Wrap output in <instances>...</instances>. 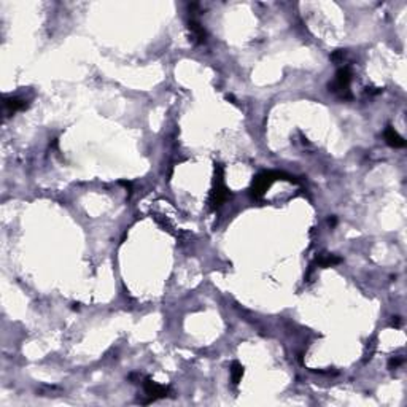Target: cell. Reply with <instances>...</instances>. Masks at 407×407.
<instances>
[{
    "mask_svg": "<svg viewBox=\"0 0 407 407\" xmlns=\"http://www.w3.org/2000/svg\"><path fill=\"white\" fill-rule=\"evenodd\" d=\"M275 180H290V182H296V180H293V177L286 175L285 172H274V170L261 172L259 175H256L252 182V188H250L252 196L253 198H261Z\"/></svg>",
    "mask_w": 407,
    "mask_h": 407,
    "instance_id": "6da1fadb",
    "label": "cell"
},
{
    "mask_svg": "<svg viewBox=\"0 0 407 407\" xmlns=\"http://www.w3.org/2000/svg\"><path fill=\"white\" fill-rule=\"evenodd\" d=\"M401 363H403V358H391V359H390V363H388V366H390L391 369H393V367H398Z\"/></svg>",
    "mask_w": 407,
    "mask_h": 407,
    "instance_id": "30bf717a",
    "label": "cell"
},
{
    "mask_svg": "<svg viewBox=\"0 0 407 407\" xmlns=\"http://www.w3.org/2000/svg\"><path fill=\"white\" fill-rule=\"evenodd\" d=\"M341 261L342 259L336 254H320V256H316V259H315L316 264L321 267H333V266L339 264Z\"/></svg>",
    "mask_w": 407,
    "mask_h": 407,
    "instance_id": "ba28073f",
    "label": "cell"
},
{
    "mask_svg": "<svg viewBox=\"0 0 407 407\" xmlns=\"http://www.w3.org/2000/svg\"><path fill=\"white\" fill-rule=\"evenodd\" d=\"M244 366L239 363V361H234V363L231 364V380L234 385H239L240 380H242L244 377Z\"/></svg>",
    "mask_w": 407,
    "mask_h": 407,
    "instance_id": "9c48e42d",
    "label": "cell"
},
{
    "mask_svg": "<svg viewBox=\"0 0 407 407\" xmlns=\"http://www.w3.org/2000/svg\"><path fill=\"white\" fill-rule=\"evenodd\" d=\"M188 29H190L191 37H193V40H194L196 43H204V42L207 40V32H205V29H204L196 19H191L190 22H188Z\"/></svg>",
    "mask_w": 407,
    "mask_h": 407,
    "instance_id": "8992f818",
    "label": "cell"
},
{
    "mask_svg": "<svg viewBox=\"0 0 407 407\" xmlns=\"http://www.w3.org/2000/svg\"><path fill=\"white\" fill-rule=\"evenodd\" d=\"M218 173H216V177H215V186H213V190L212 193H210V198H208V204H210V208L215 210L221 205V204L229 198V191H228V188L224 186L223 183V169H221V165H218Z\"/></svg>",
    "mask_w": 407,
    "mask_h": 407,
    "instance_id": "3957f363",
    "label": "cell"
},
{
    "mask_svg": "<svg viewBox=\"0 0 407 407\" xmlns=\"http://www.w3.org/2000/svg\"><path fill=\"white\" fill-rule=\"evenodd\" d=\"M383 137H385V142L388 145L393 148H404L406 147V140L398 134L395 127H391V126H387V129L383 131Z\"/></svg>",
    "mask_w": 407,
    "mask_h": 407,
    "instance_id": "5b68a950",
    "label": "cell"
},
{
    "mask_svg": "<svg viewBox=\"0 0 407 407\" xmlns=\"http://www.w3.org/2000/svg\"><path fill=\"white\" fill-rule=\"evenodd\" d=\"M393 326H399V323H401V318H399V316H393Z\"/></svg>",
    "mask_w": 407,
    "mask_h": 407,
    "instance_id": "8fae6325",
    "label": "cell"
},
{
    "mask_svg": "<svg viewBox=\"0 0 407 407\" xmlns=\"http://www.w3.org/2000/svg\"><path fill=\"white\" fill-rule=\"evenodd\" d=\"M3 107L8 115H13V113H16L19 110H24L27 107V102L22 99H18V97H5Z\"/></svg>",
    "mask_w": 407,
    "mask_h": 407,
    "instance_id": "52a82bcc",
    "label": "cell"
},
{
    "mask_svg": "<svg viewBox=\"0 0 407 407\" xmlns=\"http://www.w3.org/2000/svg\"><path fill=\"white\" fill-rule=\"evenodd\" d=\"M143 390H145V393L150 396L147 404L156 401V399L165 398V396H167V393H169V388L167 387H162V385H159V383L153 382L152 379H145V382H143Z\"/></svg>",
    "mask_w": 407,
    "mask_h": 407,
    "instance_id": "277c9868",
    "label": "cell"
},
{
    "mask_svg": "<svg viewBox=\"0 0 407 407\" xmlns=\"http://www.w3.org/2000/svg\"><path fill=\"white\" fill-rule=\"evenodd\" d=\"M350 81H352V70L350 67H342L336 73L333 83H329V91L337 94L342 99H350Z\"/></svg>",
    "mask_w": 407,
    "mask_h": 407,
    "instance_id": "7a4b0ae2",
    "label": "cell"
}]
</instances>
